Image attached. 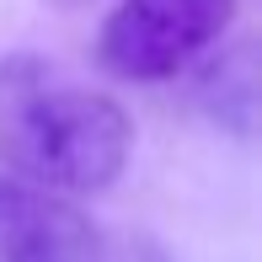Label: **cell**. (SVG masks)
<instances>
[{
	"mask_svg": "<svg viewBox=\"0 0 262 262\" xmlns=\"http://www.w3.org/2000/svg\"><path fill=\"white\" fill-rule=\"evenodd\" d=\"M241 0H118L97 27V64L113 80L161 86L230 38Z\"/></svg>",
	"mask_w": 262,
	"mask_h": 262,
	"instance_id": "cell-2",
	"label": "cell"
},
{
	"mask_svg": "<svg viewBox=\"0 0 262 262\" xmlns=\"http://www.w3.org/2000/svg\"><path fill=\"white\" fill-rule=\"evenodd\" d=\"M49 11H86V6H97V0H43Z\"/></svg>",
	"mask_w": 262,
	"mask_h": 262,
	"instance_id": "cell-6",
	"label": "cell"
},
{
	"mask_svg": "<svg viewBox=\"0 0 262 262\" xmlns=\"http://www.w3.org/2000/svg\"><path fill=\"white\" fill-rule=\"evenodd\" d=\"M134 262H177V257L166 252L161 241H150V235H139V241H134Z\"/></svg>",
	"mask_w": 262,
	"mask_h": 262,
	"instance_id": "cell-5",
	"label": "cell"
},
{
	"mask_svg": "<svg viewBox=\"0 0 262 262\" xmlns=\"http://www.w3.org/2000/svg\"><path fill=\"white\" fill-rule=\"evenodd\" d=\"M0 262H107V241L80 198L0 171Z\"/></svg>",
	"mask_w": 262,
	"mask_h": 262,
	"instance_id": "cell-3",
	"label": "cell"
},
{
	"mask_svg": "<svg viewBox=\"0 0 262 262\" xmlns=\"http://www.w3.org/2000/svg\"><path fill=\"white\" fill-rule=\"evenodd\" d=\"M193 75V102L220 134L230 139H252L257 134V38L241 32L230 43H214L198 59Z\"/></svg>",
	"mask_w": 262,
	"mask_h": 262,
	"instance_id": "cell-4",
	"label": "cell"
},
{
	"mask_svg": "<svg viewBox=\"0 0 262 262\" xmlns=\"http://www.w3.org/2000/svg\"><path fill=\"white\" fill-rule=\"evenodd\" d=\"M134 156L123 102L43 54H0V171L64 198H97Z\"/></svg>",
	"mask_w": 262,
	"mask_h": 262,
	"instance_id": "cell-1",
	"label": "cell"
}]
</instances>
